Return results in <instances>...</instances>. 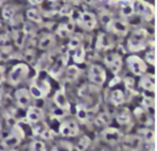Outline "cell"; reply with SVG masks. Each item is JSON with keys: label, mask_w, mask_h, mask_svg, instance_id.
<instances>
[{"label": "cell", "mask_w": 157, "mask_h": 151, "mask_svg": "<svg viewBox=\"0 0 157 151\" xmlns=\"http://www.w3.org/2000/svg\"><path fill=\"white\" fill-rule=\"evenodd\" d=\"M15 100L17 102L18 106L22 108H27L31 102L30 93L27 89H18L15 92Z\"/></svg>", "instance_id": "7c38bea8"}, {"label": "cell", "mask_w": 157, "mask_h": 151, "mask_svg": "<svg viewBox=\"0 0 157 151\" xmlns=\"http://www.w3.org/2000/svg\"><path fill=\"white\" fill-rule=\"evenodd\" d=\"M124 93L122 92V90H118V89H116V90L112 91L111 93V101L113 104H115V105H121V104L124 102Z\"/></svg>", "instance_id": "484cf974"}, {"label": "cell", "mask_w": 157, "mask_h": 151, "mask_svg": "<svg viewBox=\"0 0 157 151\" xmlns=\"http://www.w3.org/2000/svg\"><path fill=\"white\" fill-rule=\"evenodd\" d=\"M74 29V24L73 22H69V23H66V24H61L59 25V27L57 28L56 32L59 37L61 38H67L70 33L73 31Z\"/></svg>", "instance_id": "d6986e66"}, {"label": "cell", "mask_w": 157, "mask_h": 151, "mask_svg": "<svg viewBox=\"0 0 157 151\" xmlns=\"http://www.w3.org/2000/svg\"><path fill=\"white\" fill-rule=\"evenodd\" d=\"M80 73H81V71L76 65H70L67 69V78L69 80H74L78 77Z\"/></svg>", "instance_id": "83f0119b"}, {"label": "cell", "mask_w": 157, "mask_h": 151, "mask_svg": "<svg viewBox=\"0 0 157 151\" xmlns=\"http://www.w3.org/2000/svg\"><path fill=\"white\" fill-rule=\"evenodd\" d=\"M0 26H1V25H0Z\"/></svg>", "instance_id": "f5cc1de1"}, {"label": "cell", "mask_w": 157, "mask_h": 151, "mask_svg": "<svg viewBox=\"0 0 157 151\" xmlns=\"http://www.w3.org/2000/svg\"><path fill=\"white\" fill-rule=\"evenodd\" d=\"M55 43V39L52 35H45L40 39L39 42V48L40 50H48L52 47Z\"/></svg>", "instance_id": "44dd1931"}, {"label": "cell", "mask_w": 157, "mask_h": 151, "mask_svg": "<svg viewBox=\"0 0 157 151\" xmlns=\"http://www.w3.org/2000/svg\"><path fill=\"white\" fill-rule=\"evenodd\" d=\"M48 129V127H46V124H38L35 127V129H33V133H35V135H41L42 133H43L45 130Z\"/></svg>", "instance_id": "ab89813d"}, {"label": "cell", "mask_w": 157, "mask_h": 151, "mask_svg": "<svg viewBox=\"0 0 157 151\" xmlns=\"http://www.w3.org/2000/svg\"><path fill=\"white\" fill-rule=\"evenodd\" d=\"M44 117V112L43 109H41L40 107H29L28 110H27L26 114V118L27 120L30 123H38L43 119Z\"/></svg>", "instance_id": "4fadbf2b"}, {"label": "cell", "mask_w": 157, "mask_h": 151, "mask_svg": "<svg viewBox=\"0 0 157 151\" xmlns=\"http://www.w3.org/2000/svg\"><path fill=\"white\" fill-rule=\"evenodd\" d=\"M24 138V131L18 125H13L11 133L3 139V146L8 149H13L14 147L18 146Z\"/></svg>", "instance_id": "3957f363"}, {"label": "cell", "mask_w": 157, "mask_h": 151, "mask_svg": "<svg viewBox=\"0 0 157 151\" xmlns=\"http://www.w3.org/2000/svg\"><path fill=\"white\" fill-rule=\"evenodd\" d=\"M102 136L108 142H110V144L120 142L123 138L122 132H121L120 130L115 129V127H107V129L102 132Z\"/></svg>", "instance_id": "30bf717a"}, {"label": "cell", "mask_w": 157, "mask_h": 151, "mask_svg": "<svg viewBox=\"0 0 157 151\" xmlns=\"http://www.w3.org/2000/svg\"><path fill=\"white\" fill-rule=\"evenodd\" d=\"M111 20H112V17L110 15H108V14H102V15H101V22H102L105 26H107Z\"/></svg>", "instance_id": "7bdbcfd3"}, {"label": "cell", "mask_w": 157, "mask_h": 151, "mask_svg": "<svg viewBox=\"0 0 157 151\" xmlns=\"http://www.w3.org/2000/svg\"><path fill=\"white\" fill-rule=\"evenodd\" d=\"M90 142H92L90 138L86 135H83L80 139H78V144L75 145V150L76 151H86L88 147L90 146Z\"/></svg>", "instance_id": "7402d4cb"}, {"label": "cell", "mask_w": 157, "mask_h": 151, "mask_svg": "<svg viewBox=\"0 0 157 151\" xmlns=\"http://www.w3.org/2000/svg\"><path fill=\"white\" fill-rule=\"evenodd\" d=\"M122 14L129 16L133 13V0H122Z\"/></svg>", "instance_id": "603a6c76"}, {"label": "cell", "mask_w": 157, "mask_h": 151, "mask_svg": "<svg viewBox=\"0 0 157 151\" xmlns=\"http://www.w3.org/2000/svg\"><path fill=\"white\" fill-rule=\"evenodd\" d=\"M51 2H54V3H56V2H58L59 0H50Z\"/></svg>", "instance_id": "681fc988"}, {"label": "cell", "mask_w": 157, "mask_h": 151, "mask_svg": "<svg viewBox=\"0 0 157 151\" xmlns=\"http://www.w3.org/2000/svg\"><path fill=\"white\" fill-rule=\"evenodd\" d=\"M122 58H121V56L118 54L115 55V58H114L113 62H112V64L110 65V68H111L112 72H113L114 74H117L118 72L121 71V69H122Z\"/></svg>", "instance_id": "f546056e"}, {"label": "cell", "mask_w": 157, "mask_h": 151, "mask_svg": "<svg viewBox=\"0 0 157 151\" xmlns=\"http://www.w3.org/2000/svg\"><path fill=\"white\" fill-rule=\"evenodd\" d=\"M29 93H30L33 98H36V99H42V98L44 97L43 92L40 90V88L36 84L30 85V87H29Z\"/></svg>", "instance_id": "e575fe53"}, {"label": "cell", "mask_w": 157, "mask_h": 151, "mask_svg": "<svg viewBox=\"0 0 157 151\" xmlns=\"http://www.w3.org/2000/svg\"><path fill=\"white\" fill-rule=\"evenodd\" d=\"M30 151H45V145L40 140H35L30 145Z\"/></svg>", "instance_id": "d590c367"}, {"label": "cell", "mask_w": 157, "mask_h": 151, "mask_svg": "<svg viewBox=\"0 0 157 151\" xmlns=\"http://www.w3.org/2000/svg\"><path fill=\"white\" fill-rule=\"evenodd\" d=\"M78 23L84 29L92 30V29H94L96 27L97 20L94 13H92V12H84V13L81 14V17H80V20Z\"/></svg>", "instance_id": "9c48e42d"}, {"label": "cell", "mask_w": 157, "mask_h": 151, "mask_svg": "<svg viewBox=\"0 0 157 151\" xmlns=\"http://www.w3.org/2000/svg\"><path fill=\"white\" fill-rule=\"evenodd\" d=\"M127 64L132 74L137 76H142L146 71L145 62L138 56H129L127 58Z\"/></svg>", "instance_id": "277c9868"}, {"label": "cell", "mask_w": 157, "mask_h": 151, "mask_svg": "<svg viewBox=\"0 0 157 151\" xmlns=\"http://www.w3.org/2000/svg\"><path fill=\"white\" fill-rule=\"evenodd\" d=\"M6 151H15V150H13V149H9V150H6Z\"/></svg>", "instance_id": "f907efd6"}, {"label": "cell", "mask_w": 157, "mask_h": 151, "mask_svg": "<svg viewBox=\"0 0 157 151\" xmlns=\"http://www.w3.org/2000/svg\"><path fill=\"white\" fill-rule=\"evenodd\" d=\"M148 33L145 29H137L128 40V48L130 52H139L145 48L147 44Z\"/></svg>", "instance_id": "6da1fadb"}, {"label": "cell", "mask_w": 157, "mask_h": 151, "mask_svg": "<svg viewBox=\"0 0 157 151\" xmlns=\"http://www.w3.org/2000/svg\"><path fill=\"white\" fill-rule=\"evenodd\" d=\"M78 125L74 120H66L59 125V134L65 137H74L78 134Z\"/></svg>", "instance_id": "8992f818"}, {"label": "cell", "mask_w": 157, "mask_h": 151, "mask_svg": "<svg viewBox=\"0 0 157 151\" xmlns=\"http://www.w3.org/2000/svg\"><path fill=\"white\" fill-rule=\"evenodd\" d=\"M1 129H2V121L0 119V131H1Z\"/></svg>", "instance_id": "c3c4849f"}, {"label": "cell", "mask_w": 157, "mask_h": 151, "mask_svg": "<svg viewBox=\"0 0 157 151\" xmlns=\"http://www.w3.org/2000/svg\"><path fill=\"white\" fill-rule=\"evenodd\" d=\"M72 149H73V146L71 142H67V140H63V142H59L57 145H55L52 151H72Z\"/></svg>", "instance_id": "4316f807"}, {"label": "cell", "mask_w": 157, "mask_h": 151, "mask_svg": "<svg viewBox=\"0 0 157 151\" xmlns=\"http://www.w3.org/2000/svg\"><path fill=\"white\" fill-rule=\"evenodd\" d=\"M26 31L25 30H16L15 35H14V41H15V44L18 46L20 48H22L24 46L25 40H26Z\"/></svg>", "instance_id": "d4e9b609"}, {"label": "cell", "mask_w": 157, "mask_h": 151, "mask_svg": "<svg viewBox=\"0 0 157 151\" xmlns=\"http://www.w3.org/2000/svg\"><path fill=\"white\" fill-rule=\"evenodd\" d=\"M107 29L108 30L113 31L114 33L118 35H126L127 32H128V25L125 22H122V20H112L109 24L107 25Z\"/></svg>", "instance_id": "8fae6325"}, {"label": "cell", "mask_w": 157, "mask_h": 151, "mask_svg": "<svg viewBox=\"0 0 157 151\" xmlns=\"http://www.w3.org/2000/svg\"><path fill=\"white\" fill-rule=\"evenodd\" d=\"M72 11H73V9H72L70 6H63L60 10V14L63 16H68V15H71Z\"/></svg>", "instance_id": "60d3db41"}, {"label": "cell", "mask_w": 157, "mask_h": 151, "mask_svg": "<svg viewBox=\"0 0 157 151\" xmlns=\"http://www.w3.org/2000/svg\"><path fill=\"white\" fill-rule=\"evenodd\" d=\"M31 5H37V3H41L43 0H28Z\"/></svg>", "instance_id": "bcb514c9"}, {"label": "cell", "mask_w": 157, "mask_h": 151, "mask_svg": "<svg viewBox=\"0 0 157 151\" xmlns=\"http://www.w3.org/2000/svg\"><path fill=\"white\" fill-rule=\"evenodd\" d=\"M76 112H78V119L81 121H86V119L88 118V114H87V110H86V108H84L83 106H78V109H76Z\"/></svg>", "instance_id": "74e56055"}, {"label": "cell", "mask_w": 157, "mask_h": 151, "mask_svg": "<svg viewBox=\"0 0 157 151\" xmlns=\"http://www.w3.org/2000/svg\"><path fill=\"white\" fill-rule=\"evenodd\" d=\"M88 78L94 84L102 85L107 79V74L102 67L98 64H93L88 70Z\"/></svg>", "instance_id": "5b68a950"}, {"label": "cell", "mask_w": 157, "mask_h": 151, "mask_svg": "<svg viewBox=\"0 0 157 151\" xmlns=\"http://www.w3.org/2000/svg\"><path fill=\"white\" fill-rule=\"evenodd\" d=\"M54 102L57 106L59 107V109L61 110H69L70 108V103L67 100L63 90H57L56 93L54 95Z\"/></svg>", "instance_id": "5bb4252c"}, {"label": "cell", "mask_w": 157, "mask_h": 151, "mask_svg": "<svg viewBox=\"0 0 157 151\" xmlns=\"http://www.w3.org/2000/svg\"><path fill=\"white\" fill-rule=\"evenodd\" d=\"M136 9H137V12L139 13V15H141L144 20H151L154 16L155 13V9L152 5L145 2L143 0H139L136 3Z\"/></svg>", "instance_id": "52a82bcc"}, {"label": "cell", "mask_w": 157, "mask_h": 151, "mask_svg": "<svg viewBox=\"0 0 157 151\" xmlns=\"http://www.w3.org/2000/svg\"><path fill=\"white\" fill-rule=\"evenodd\" d=\"M41 136L43 138H45V139H51V138H53L55 136V133L52 131V130H50L48 127V129H46L45 131H44L43 133L41 134Z\"/></svg>", "instance_id": "b9f144b4"}, {"label": "cell", "mask_w": 157, "mask_h": 151, "mask_svg": "<svg viewBox=\"0 0 157 151\" xmlns=\"http://www.w3.org/2000/svg\"><path fill=\"white\" fill-rule=\"evenodd\" d=\"M123 145L128 151H140L142 148L143 142L137 135H128L126 137L122 138Z\"/></svg>", "instance_id": "ba28073f"}, {"label": "cell", "mask_w": 157, "mask_h": 151, "mask_svg": "<svg viewBox=\"0 0 157 151\" xmlns=\"http://www.w3.org/2000/svg\"><path fill=\"white\" fill-rule=\"evenodd\" d=\"M14 14H15V9H14L13 6L11 5H7L3 7L2 9V16L5 20H12L14 16Z\"/></svg>", "instance_id": "f1b7e54d"}, {"label": "cell", "mask_w": 157, "mask_h": 151, "mask_svg": "<svg viewBox=\"0 0 157 151\" xmlns=\"http://www.w3.org/2000/svg\"><path fill=\"white\" fill-rule=\"evenodd\" d=\"M96 45L99 50H109V48H111L113 46V41L105 33H100L98 37V40H97Z\"/></svg>", "instance_id": "ac0fdd59"}, {"label": "cell", "mask_w": 157, "mask_h": 151, "mask_svg": "<svg viewBox=\"0 0 157 151\" xmlns=\"http://www.w3.org/2000/svg\"><path fill=\"white\" fill-rule=\"evenodd\" d=\"M80 45H82V41H81V38L78 37V35H74L70 39L69 41V47L70 50H75L76 47H78Z\"/></svg>", "instance_id": "8d00e7d4"}, {"label": "cell", "mask_w": 157, "mask_h": 151, "mask_svg": "<svg viewBox=\"0 0 157 151\" xmlns=\"http://www.w3.org/2000/svg\"><path fill=\"white\" fill-rule=\"evenodd\" d=\"M27 17H28L30 20H33V22L38 23V24L42 23L41 14H40L39 12H38L37 10H35V9H30V10H28V11H27Z\"/></svg>", "instance_id": "1f68e13d"}, {"label": "cell", "mask_w": 157, "mask_h": 151, "mask_svg": "<svg viewBox=\"0 0 157 151\" xmlns=\"http://www.w3.org/2000/svg\"><path fill=\"white\" fill-rule=\"evenodd\" d=\"M66 63H67V58L63 57V56L59 57V58L57 59L56 62H55V64L53 65V68L51 69L50 74L53 76V77L57 78L61 73H63V69H65Z\"/></svg>", "instance_id": "2e32d148"}, {"label": "cell", "mask_w": 157, "mask_h": 151, "mask_svg": "<svg viewBox=\"0 0 157 151\" xmlns=\"http://www.w3.org/2000/svg\"><path fill=\"white\" fill-rule=\"evenodd\" d=\"M140 86H141L144 90L154 92L155 91V76L153 75V74L142 75L141 82H140Z\"/></svg>", "instance_id": "9a60e30c"}, {"label": "cell", "mask_w": 157, "mask_h": 151, "mask_svg": "<svg viewBox=\"0 0 157 151\" xmlns=\"http://www.w3.org/2000/svg\"><path fill=\"white\" fill-rule=\"evenodd\" d=\"M111 121V117L108 112H102L100 114L96 119V123L99 125V127H105V125H108Z\"/></svg>", "instance_id": "4dcf8cb0"}, {"label": "cell", "mask_w": 157, "mask_h": 151, "mask_svg": "<svg viewBox=\"0 0 157 151\" xmlns=\"http://www.w3.org/2000/svg\"><path fill=\"white\" fill-rule=\"evenodd\" d=\"M0 48L3 50H11L12 45H11V40L8 37L7 35H0Z\"/></svg>", "instance_id": "836d02e7"}, {"label": "cell", "mask_w": 157, "mask_h": 151, "mask_svg": "<svg viewBox=\"0 0 157 151\" xmlns=\"http://www.w3.org/2000/svg\"><path fill=\"white\" fill-rule=\"evenodd\" d=\"M116 120L120 124H128L131 120V112L128 108L123 107L116 112Z\"/></svg>", "instance_id": "e0dca14e"}, {"label": "cell", "mask_w": 157, "mask_h": 151, "mask_svg": "<svg viewBox=\"0 0 157 151\" xmlns=\"http://www.w3.org/2000/svg\"><path fill=\"white\" fill-rule=\"evenodd\" d=\"M35 84L37 85L38 87H39L40 90L43 92L44 95H46L48 92H50L51 86H50V84H48V82L46 79H38L37 82L35 83Z\"/></svg>", "instance_id": "d6a6232c"}, {"label": "cell", "mask_w": 157, "mask_h": 151, "mask_svg": "<svg viewBox=\"0 0 157 151\" xmlns=\"http://www.w3.org/2000/svg\"><path fill=\"white\" fill-rule=\"evenodd\" d=\"M73 54V60L75 63H83L84 58H85V50H84L83 45H80L78 47H76Z\"/></svg>", "instance_id": "cb8c5ba5"}, {"label": "cell", "mask_w": 157, "mask_h": 151, "mask_svg": "<svg viewBox=\"0 0 157 151\" xmlns=\"http://www.w3.org/2000/svg\"><path fill=\"white\" fill-rule=\"evenodd\" d=\"M125 85H126V87L128 89H131L133 87V79L132 78H126V80H125Z\"/></svg>", "instance_id": "f6af8a7d"}, {"label": "cell", "mask_w": 157, "mask_h": 151, "mask_svg": "<svg viewBox=\"0 0 157 151\" xmlns=\"http://www.w3.org/2000/svg\"><path fill=\"white\" fill-rule=\"evenodd\" d=\"M71 2H73V3H80L82 1V0H70Z\"/></svg>", "instance_id": "7dc6e473"}, {"label": "cell", "mask_w": 157, "mask_h": 151, "mask_svg": "<svg viewBox=\"0 0 157 151\" xmlns=\"http://www.w3.org/2000/svg\"><path fill=\"white\" fill-rule=\"evenodd\" d=\"M146 60H147V62L150 63V64H152V65L155 64V50H154V47H153L152 50L146 54Z\"/></svg>", "instance_id": "f35d334b"}, {"label": "cell", "mask_w": 157, "mask_h": 151, "mask_svg": "<svg viewBox=\"0 0 157 151\" xmlns=\"http://www.w3.org/2000/svg\"><path fill=\"white\" fill-rule=\"evenodd\" d=\"M5 72L6 68L3 65H0V84H2L3 80H5Z\"/></svg>", "instance_id": "ee69618b"}, {"label": "cell", "mask_w": 157, "mask_h": 151, "mask_svg": "<svg viewBox=\"0 0 157 151\" xmlns=\"http://www.w3.org/2000/svg\"><path fill=\"white\" fill-rule=\"evenodd\" d=\"M29 74V67L25 63H18L14 65L9 74V82L12 85H17L22 83Z\"/></svg>", "instance_id": "7a4b0ae2"}, {"label": "cell", "mask_w": 157, "mask_h": 151, "mask_svg": "<svg viewBox=\"0 0 157 151\" xmlns=\"http://www.w3.org/2000/svg\"><path fill=\"white\" fill-rule=\"evenodd\" d=\"M150 151H154V149H151V150Z\"/></svg>", "instance_id": "816d5d0a"}, {"label": "cell", "mask_w": 157, "mask_h": 151, "mask_svg": "<svg viewBox=\"0 0 157 151\" xmlns=\"http://www.w3.org/2000/svg\"><path fill=\"white\" fill-rule=\"evenodd\" d=\"M139 137L142 139V142H147V144H152V142H154V138H155L154 131L147 129V127H145V129H140Z\"/></svg>", "instance_id": "ffe728a7"}]
</instances>
